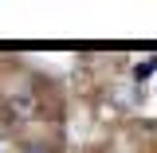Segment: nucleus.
I'll list each match as a JSON object with an SVG mask.
<instances>
[{"instance_id":"f257e3e1","label":"nucleus","mask_w":157,"mask_h":153,"mask_svg":"<svg viewBox=\"0 0 157 153\" xmlns=\"http://www.w3.org/2000/svg\"><path fill=\"white\" fill-rule=\"evenodd\" d=\"M8 110H12V118H39V102L28 90H16L8 98Z\"/></svg>"},{"instance_id":"f03ea898","label":"nucleus","mask_w":157,"mask_h":153,"mask_svg":"<svg viewBox=\"0 0 157 153\" xmlns=\"http://www.w3.org/2000/svg\"><path fill=\"white\" fill-rule=\"evenodd\" d=\"M153 71H157V59H153V63H141V67H137L134 75H137V78H149V75H153Z\"/></svg>"},{"instance_id":"7ed1b4c3","label":"nucleus","mask_w":157,"mask_h":153,"mask_svg":"<svg viewBox=\"0 0 157 153\" xmlns=\"http://www.w3.org/2000/svg\"><path fill=\"white\" fill-rule=\"evenodd\" d=\"M32 153H43V149H32Z\"/></svg>"}]
</instances>
